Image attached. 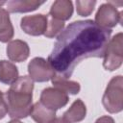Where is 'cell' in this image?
Masks as SVG:
<instances>
[{
	"instance_id": "6da1fadb",
	"label": "cell",
	"mask_w": 123,
	"mask_h": 123,
	"mask_svg": "<svg viewBox=\"0 0 123 123\" xmlns=\"http://www.w3.org/2000/svg\"><path fill=\"white\" fill-rule=\"evenodd\" d=\"M111 30L99 27L92 19L70 23L57 37L48 62L57 75L68 79L75 67L88 58H103Z\"/></svg>"
},
{
	"instance_id": "7a4b0ae2",
	"label": "cell",
	"mask_w": 123,
	"mask_h": 123,
	"mask_svg": "<svg viewBox=\"0 0 123 123\" xmlns=\"http://www.w3.org/2000/svg\"><path fill=\"white\" fill-rule=\"evenodd\" d=\"M34 81L29 76L18 77L5 93L7 111L12 119L26 118L33 106Z\"/></svg>"
},
{
	"instance_id": "3957f363",
	"label": "cell",
	"mask_w": 123,
	"mask_h": 123,
	"mask_svg": "<svg viewBox=\"0 0 123 123\" xmlns=\"http://www.w3.org/2000/svg\"><path fill=\"white\" fill-rule=\"evenodd\" d=\"M102 104L110 113H118L123 110V77L121 75L111 79L102 97Z\"/></svg>"
},
{
	"instance_id": "277c9868",
	"label": "cell",
	"mask_w": 123,
	"mask_h": 123,
	"mask_svg": "<svg viewBox=\"0 0 123 123\" xmlns=\"http://www.w3.org/2000/svg\"><path fill=\"white\" fill-rule=\"evenodd\" d=\"M122 33H117L113 36L106 48L104 54L103 66L106 70L114 71L118 69L123 62V46H122Z\"/></svg>"
},
{
	"instance_id": "5b68a950",
	"label": "cell",
	"mask_w": 123,
	"mask_h": 123,
	"mask_svg": "<svg viewBox=\"0 0 123 123\" xmlns=\"http://www.w3.org/2000/svg\"><path fill=\"white\" fill-rule=\"evenodd\" d=\"M122 12H118L116 7L111 2L103 3L98 8L94 22L103 29L111 30L118 23L122 22Z\"/></svg>"
},
{
	"instance_id": "8992f818",
	"label": "cell",
	"mask_w": 123,
	"mask_h": 123,
	"mask_svg": "<svg viewBox=\"0 0 123 123\" xmlns=\"http://www.w3.org/2000/svg\"><path fill=\"white\" fill-rule=\"evenodd\" d=\"M29 77L38 83H43L51 80L56 74L48 61L41 57H36L28 63Z\"/></svg>"
},
{
	"instance_id": "52a82bcc",
	"label": "cell",
	"mask_w": 123,
	"mask_h": 123,
	"mask_svg": "<svg viewBox=\"0 0 123 123\" xmlns=\"http://www.w3.org/2000/svg\"><path fill=\"white\" fill-rule=\"evenodd\" d=\"M48 24V14H33L26 15L20 20V27L27 35L37 37L44 35Z\"/></svg>"
},
{
	"instance_id": "ba28073f",
	"label": "cell",
	"mask_w": 123,
	"mask_h": 123,
	"mask_svg": "<svg viewBox=\"0 0 123 123\" xmlns=\"http://www.w3.org/2000/svg\"><path fill=\"white\" fill-rule=\"evenodd\" d=\"M68 101V94L56 87H46L40 93V102L54 111L63 108L67 105Z\"/></svg>"
},
{
	"instance_id": "9c48e42d",
	"label": "cell",
	"mask_w": 123,
	"mask_h": 123,
	"mask_svg": "<svg viewBox=\"0 0 123 123\" xmlns=\"http://www.w3.org/2000/svg\"><path fill=\"white\" fill-rule=\"evenodd\" d=\"M7 56L12 62H22L29 58L30 48L26 41L21 39L11 40L6 48Z\"/></svg>"
},
{
	"instance_id": "30bf717a",
	"label": "cell",
	"mask_w": 123,
	"mask_h": 123,
	"mask_svg": "<svg viewBox=\"0 0 123 123\" xmlns=\"http://www.w3.org/2000/svg\"><path fill=\"white\" fill-rule=\"evenodd\" d=\"M73 3L70 0H57L50 8L49 16L60 21L68 20L73 14Z\"/></svg>"
},
{
	"instance_id": "8fae6325",
	"label": "cell",
	"mask_w": 123,
	"mask_h": 123,
	"mask_svg": "<svg viewBox=\"0 0 123 123\" xmlns=\"http://www.w3.org/2000/svg\"><path fill=\"white\" fill-rule=\"evenodd\" d=\"M29 115L37 123H49L56 117V111L49 109L40 101H37L32 106Z\"/></svg>"
},
{
	"instance_id": "7c38bea8",
	"label": "cell",
	"mask_w": 123,
	"mask_h": 123,
	"mask_svg": "<svg viewBox=\"0 0 123 123\" xmlns=\"http://www.w3.org/2000/svg\"><path fill=\"white\" fill-rule=\"evenodd\" d=\"M86 115V107L81 99L75 100L70 108L63 113V118L68 123H78L85 119Z\"/></svg>"
},
{
	"instance_id": "4fadbf2b",
	"label": "cell",
	"mask_w": 123,
	"mask_h": 123,
	"mask_svg": "<svg viewBox=\"0 0 123 123\" xmlns=\"http://www.w3.org/2000/svg\"><path fill=\"white\" fill-rule=\"evenodd\" d=\"M19 77L18 68L12 62L0 61V82L5 85H12Z\"/></svg>"
},
{
	"instance_id": "5bb4252c",
	"label": "cell",
	"mask_w": 123,
	"mask_h": 123,
	"mask_svg": "<svg viewBox=\"0 0 123 123\" xmlns=\"http://www.w3.org/2000/svg\"><path fill=\"white\" fill-rule=\"evenodd\" d=\"M14 35V29L7 10L0 8V41L9 42Z\"/></svg>"
},
{
	"instance_id": "9a60e30c",
	"label": "cell",
	"mask_w": 123,
	"mask_h": 123,
	"mask_svg": "<svg viewBox=\"0 0 123 123\" xmlns=\"http://www.w3.org/2000/svg\"><path fill=\"white\" fill-rule=\"evenodd\" d=\"M44 2L35 0H12L7 2L8 12H28L36 11Z\"/></svg>"
},
{
	"instance_id": "2e32d148",
	"label": "cell",
	"mask_w": 123,
	"mask_h": 123,
	"mask_svg": "<svg viewBox=\"0 0 123 123\" xmlns=\"http://www.w3.org/2000/svg\"><path fill=\"white\" fill-rule=\"evenodd\" d=\"M52 85L54 87L65 92L66 94H78L80 92L81 89V86L78 82L75 81H71L69 79H65L60 75L55 74L53 76V78L51 79Z\"/></svg>"
},
{
	"instance_id": "e0dca14e",
	"label": "cell",
	"mask_w": 123,
	"mask_h": 123,
	"mask_svg": "<svg viewBox=\"0 0 123 123\" xmlns=\"http://www.w3.org/2000/svg\"><path fill=\"white\" fill-rule=\"evenodd\" d=\"M64 28V22L57 20L55 18L50 17L48 15V24H47V29L46 32L44 33V36L48 38H53L61 34V32Z\"/></svg>"
},
{
	"instance_id": "ac0fdd59",
	"label": "cell",
	"mask_w": 123,
	"mask_h": 123,
	"mask_svg": "<svg viewBox=\"0 0 123 123\" xmlns=\"http://www.w3.org/2000/svg\"><path fill=\"white\" fill-rule=\"evenodd\" d=\"M96 1H76V11L80 16H88L94 11Z\"/></svg>"
},
{
	"instance_id": "d6986e66",
	"label": "cell",
	"mask_w": 123,
	"mask_h": 123,
	"mask_svg": "<svg viewBox=\"0 0 123 123\" xmlns=\"http://www.w3.org/2000/svg\"><path fill=\"white\" fill-rule=\"evenodd\" d=\"M7 104L5 101V94L0 90V119H3L7 114Z\"/></svg>"
},
{
	"instance_id": "ffe728a7",
	"label": "cell",
	"mask_w": 123,
	"mask_h": 123,
	"mask_svg": "<svg viewBox=\"0 0 123 123\" xmlns=\"http://www.w3.org/2000/svg\"><path fill=\"white\" fill-rule=\"evenodd\" d=\"M94 123H115V122H114V119L111 116L104 115V116H101V117L97 118V120Z\"/></svg>"
},
{
	"instance_id": "44dd1931",
	"label": "cell",
	"mask_w": 123,
	"mask_h": 123,
	"mask_svg": "<svg viewBox=\"0 0 123 123\" xmlns=\"http://www.w3.org/2000/svg\"><path fill=\"white\" fill-rule=\"evenodd\" d=\"M49 123H68L63 117H55L51 122Z\"/></svg>"
},
{
	"instance_id": "7402d4cb",
	"label": "cell",
	"mask_w": 123,
	"mask_h": 123,
	"mask_svg": "<svg viewBox=\"0 0 123 123\" xmlns=\"http://www.w3.org/2000/svg\"><path fill=\"white\" fill-rule=\"evenodd\" d=\"M8 123H22L21 121H19L18 119H12L10 122H8Z\"/></svg>"
},
{
	"instance_id": "603a6c76",
	"label": "cell",
	"mask_w": 123,
	"mask_h": 123,
	"mask_svg": "<svg viewBox=\"0 0 123 123\" xmlns=\"http://www.w3.org/2000/svg\"><path fill=\"white\" fill-rule=\"evenodd\" d=\"M4 4H6L5 1H0V6H2V5H4Z\"/></svg>"
}]
</instances>
